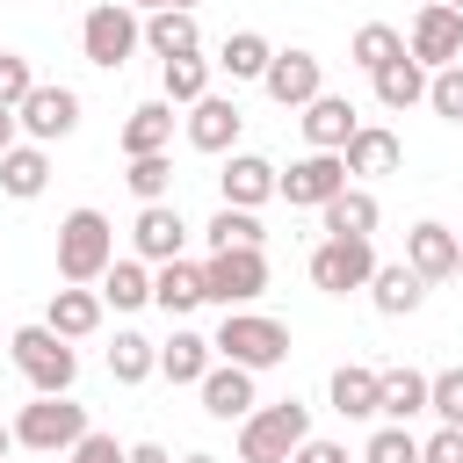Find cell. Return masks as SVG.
<instances>
[{
	"mask_svg": "<svg viewBox=\"0 0 463 463\" xmlns=\"http://www.w3.org/2000/svg\"><path fill=\"white\" fill-rule=\"evenodd\" d=\"M109 260H116V224L94 203L65 210L58 217V282H101Z\"/></svg>",
	"mask_w": 463,
	"mask_h": 463,
	"instance_id": "6da1fadb",
	"label": "cell"
},
{
	"mask_svg": "<svg viewBox=\"0 0 463 463\" xmlns=\"http://www.w3.org/2000/svg\"><path fill=\"white\" fill-rule=\"evenodd\" d=\"M217 340V362H239V369H275V362H289V326L282 318H268V311H253V304H239V311H224V326L210 333Z\"/></svg>",
	"mask_w": 463,
	"mask_h": 463,
	"instance_id": "7a4b0ae2",
	"label": "cell"
},
{
	"mask_svg": "<svg viewBox=\"0 0 463 463\" xmlns=\"http://www.w3.org/2000/svg\"><path fill=\"white\" fill-rule=\"evenodd\" d=\"M137 43H145V14H137L130 0H101V7H87V22H80V58H87V65L123 72Z\"/></svg>",
	"mask_w": 463,
	"mask_h": 463,
	"instance_id": "3957f363",
	"label": "cell"
},
{
	"mask_svg": "<svg viewBox=\"0 0 463 463\" xmlns=\"http://www.w3.org/2000/svg\"><path fill=\"white\" fill-rule=\"evenodd\" d=\"M311 441V405L282 398V405H253L239 420V463H268V456H297Z\"/></svg>",
	"mask_w": 463,
	"mask_h": 463,
	"instance_id": "277c9868",
	"label": "cell"
},
{
	"mask_svg": "<svg viewBox=\"0 0 463 463\" xmlns=\"http://www.w3.org/2000/svg\"><path fill=\"white\" fill-rule=\"evenodd\" d=\"M7 347H14V369L29 376V391L58 398V391H72V383H80V354H72V340H65V333H51V326H22Z\"/></svg>",
	"mask_w": 463,
	"mask_h": 463,
	"instance_id": "5b68a950",
	"label": "cell"
},
{
	"mask_svg": "<svg viewBox=\"0 0 463 463\" xmlns=\"http://www.w3.org/2000/svg\"><path fill=\"white\" fill-rule=\"evenodd\" d=\"M80 434H87V405H72V391H58V398L36 391L14 420V449H36V456H65Z\"/></svg>",
	"mask_w": 463,
	"mask_h": 463,
	"instance_id": "8992f818",
	"label": "cell"
},
{
	"mask_svg": "<svg viewBox=\"0 0 463 463\" xmlns=\"http://www.w3.org/2000/svg\"><path fill=\"white\" fill-rule=\"evenodd\" d=\"M260 289H268V253H260V246H224V253L203 260V297L224 304V311L253 304Z\"/></svg>",
	"mask_w": 463,
	"mask_h": 463,
	"instance_id": "52a82bcc",
	"label": "cell"
},
{
	"mask_svg": "<svg viewBox=\"0 0 463 463\" xmlns=\"http://www.w3.org/2000/svg\"><path fill=\"white\" fill-rule=\"evenodd\" d=\"M369 275H376V239H326V246H311V289L347 297V289H369Z\"/></svg>",
	"mask_w": 463,
	"mask_h": 463,
	"instance_id": "ba28073f",
	"label": "cell"
},
{
	"mask_svg": "<svg viewBox=\"0 0 463 463\" xmlns=\"http://www.w3.org/2000/svg\"><path fill=\"white\" fill-rule=\"evenodd\" d=\"M347 188V159L340 152H304V159H289V174H282V203L289 210H326L333 195Z\"/></svg>",
	"mask_w": 463,
	"mask_h": 463,
	"instance_id": "9c48e42d",
	"label": "cell"
},
{
	"mask_svg": "<svg viewBox=\"0 0 463 463\" xmlns=\"http://www.w3.org/2000/svg\"><path fill=\"white\" fill-rule=\"evenodd\" d=\"M405 51H412L427 72L456 65V58H463V14H456L449 0H427V7L412 14V29H405Z\"/></svg>",
	"mask_w": 463,
	"mask_h": 463,
	"instance_id": "30bf717a",
	"label": "cell"
},
{
	"mask_svg": "<svg viewBox=\"0 0 463 463\" xmlns=\"http://www.w3.org/2000/svg\"><path fill=\"white\" fill-rule=\"evenodd\" d=\"M14 116H22V137H36V145H58V137H72V130H80V94H72V87H51V80H36V87H29V101H22Z\"/></svg>",
	"mask_w": 463,
	"mask_h": 463,
	"instance_id": "8fae6325",
	"label": "cell"
},
{
	"mask_svg": "<svg viewBox=\"0 0 463 463\" xmlns=\"http://www.w3.org/2000/svg\"><path fill=\"white\" fill-rule=\"evenodd\" d=\"M275 188H282V166H275V159H260V152H224V166H217V195H224L232 210H260Z\"/></svg>",
	"mask_w": 463,
	"mask_h": 463,
	"instance_id": "7c38bea8",
	"label": "cell"
},
{
	"mask_svg": "<svg viewBox=\"0 0 463 463\" xmlns=\"http://www.w3.org/2000/svg\"><path fill=\"white\" fill-rule=\"evenodd\" d=\"M239 130H246V116H239V101L217 94V87L188 109V145H195V152H217V159H224V152H239Z\"/></svg>",
	"mask_w": 463,
	"mask_h": 463,
	"instance_id": "4fadbf2b",
	"label": "cell"
},
{
	"mask_svg": "<svg viewBox=\"0 0 463 463\" xmlns=\"http://www.w3.org/2000/svg\"><path fill=\"white\" fill-rule=\"evenodd\" d=\"M268 101H282V109H304V101H318L326 94V65L311 58V51H275V65H268Z\"/></svg>",
	"mask_w": 463,
	"mask_h": 463,
	"instance_id": "5bb4252c",
	"label": "cell"
},
{
	"mask_svg": "<svg viewBox=\"0 0 463 463\" xmlns=\"http://www.w3.org/2000/svg\"><path fill=\"white\" fill-rule=\"evenodd\" d=\"M130 246H137V260H181V246H188V224H181V210L174 203H137V224H130Z\"/></svg>",
	"mask_w": 463,
	"mask_h": 463,
	"instance_id": "9a60e30c",
	"label": "cell"
},
{
	"mask_svg": "<svg viewBox=\"0 0 463 463\" xmlns=\"http://www.w3.org/2000/svg\"><path fill=\"white\" fill-rule=\"evenodd\" d=\"M405 260L427 275V282H449L456 268H463V239L449 232V224H434V217H420L412 232H405Z\"/></svg>",
	"mask_w": 463,
	"mask_h": 463,
	"instance_id": "2e32d148",
	"label": "cell"
},
{
	"mask_svg": "<svg viewBox=\"0 0 463 463\" xmlns=\"http://www.w3.org/2000/svg\"><path fill=\"white\" fill-rule=\"evenodd\" d=\"M369 304H376L383 318H412V311L427 304V275H420L412 260H376V275H369Z\"/></svg>",
	"mask_w": 463,
	"mask_h": 463,
	"instance_id": "e0dca14e",
	"label": "cell"
},
{
	"mask_svg": "<svg viewBox=\"0 0 463 463\" xmlns=\"http://www.w3.org/2000/svg\"><path fill=\"white\" fill-rule=\"evenodd\" d=\"M195 391H203V412H210V420H224V427H239V420L260 405V398H253V369H239V362H217Z\"/></svg>",
	"mask_w": 463,
	"mask_h": 463,
	"instance_id": "ac0fdd59",
	"label": "cell"
},
{
	"mask_svg": "<svg viewBox=\"0 0 463 463\" xmlns=\"http://www.w3.org/2000/svg\"><path fill=\"white\" fill-rule=\"evenodd\" d=\"M354 130H362V116H354L347 94H318V101H304V145H311V152H347Z\"/></svg>",
	"mask_w": 463,
	"mask_h": 463,
	"instance_id": "d6986e66",
	"label": "cell"
},
{
	"mask_svg": "<svg viewBox=\"0 0 463 463\" xmlns=\"http://www.w3.org/2000/svg\"><path fill=\"white\" fill-rule=\"evenodd\" d=\"M340 159H347V181H354V174H362V181H376V174H398V166H405V137H398V130H383V123H362V130L347 137V152H340Z\"/></svg>",
	"mask_w": 463,
	"mask_h": 463,
	"instance_id": "ffe728a7",
	"label": "cell"
},
{
	"mask_svg": "<svg viewBox=\"0 0 463 463\" xmlns=\"http://www.w3.org/2000/svg\"><path fill=\"white\" fill-rule=\"evenodd\" d=\"M101 289H87V282H65V289H51V304H43V326L51 333H65V340H87V333H101Z\"/></svg>",
	"mask_w": 463,
	"mask_h": 463,
	"instance_id": "44dd1931",
	"label": "cell"
},
{
	"mask_svg": "<svg viewBox=\"0 0 463 463\" xmlns=\"http://www.w3.org/2000/svg\"><path fill=\"white\" fill-rule=\"evenodd\" d=\"M217 369V340H203V333H188V326H174L166 340H159V376L166 383H203Z\"/></svg>",
	"mask_w": 463,
	"mask_h": 463,
	"instance_id": "7402d4cb",
	"label": "cell"
},
{
	"mask_svg": "<svg viewBox=\"0 0 463 463\" xmlns=\"http://www.w3.org/2000/svg\"><path fill=\"white\" fill-rule=\"evenodd\" d=\"M123 159H145V152H166L174 145V101L159 94V101H137L130 116H123Z\"/></svg>",
	"mask_w": 463,
	"mask_h": 463,
	"instance_id": "603a6c76",
	"label": "cell"
},
{
	"mask_svg": "<svg viewBox=\"0 0 463 463\" xmlns=\"http://www.w3.org/2000/svg\"><path fill=\"white\" fill-rule=\"evenodd\" d=\"M318 217H326V239H376V224H383V203H376L369 188H354V181H347V188H340V195H333Z\"/></svg>",
	"mask_w": 463,
	"mask_h": 463,
	"instance_id": "cb8c5ba5",
	"label": "cell"
},
{
	"mask_svg": "<svg viewBox=\"0 0 463 463\" xmlns=\"http://www.w3.org/2000/svg\"><path fill=\"white\" fill-rule=\"evenodd\" d=\"M427 391H434V376H420V369H376V420L405 427L412 412H427Z\"/></svg>",
	"mask_w": 463,
	"mask_h": 463,
	"instance_id": "d4e9b609",
	"label": "cell"
},
{
	"mask_svg": "<svg viewBox=\"0 0 463 463\" xmlns=\"http://www.w3.org/2000/svg\"><path fill=\"white\" fill-rule=\"evenodd\" d=\"M268 65H275V43H268L260 29H232V36L217 43V72H224L232 87H246V80H268Z\"/></svg>",
	"mask_w": 463,
	"mask_h": 463,
	"instance_id": "484cf974",
	"label": "cell"
},
{
	"mask_svg": "<svg viewBox=\"0 0 463 463\" xmlns=\"http://www.w3.org/2000/svg\"><path fill=\"white\" fill-rule=\"evenodd\" d=\"M210 72H217V58H203V51H181V58H159V94H166L174 109H195V101L210 94Z\"/></svg>",
	"mask_w": 463,
	"mask_h": 463,
	"instance_id": "4316f807",
	"label": "cell"
},
{
	"mask_svg": "<svg viewBox=\"0 0 463 463\" xmlns=\"http://www.w3.org/2000/svg\"><path fill=\"white\" fill-rule=\"evenodd\" d=\"M51 188V152L29 137V145H14L7 159H0V195H14V203H36Z\"/></svg>",
	"mask_w": 463,
	"mask_h": 463,
	"instance_id": "83f0119b",
	"label": "cell"
},
{
	"mask_svg": "<svg viewBox=\"0 0 463 463\" xmlns=\"http://www.w3.org/2000/svg\"><path fill=\"white\" fill-rule=\"evenodd\" d=\"M152 304H159L166 318L210 304V297H203V268H195V260H159V268H152Z\"/></svg>",
	"mask_w": 463,
	"mask_h": 463,
	"instance_id": "f1b7e54d",
	"label": "cell"
},
{
	"mask_svg": "<svg viewBox=\"0 0 463 463\" xmlns=\"http://www.w3.org/2000/svg\"><path fill=\"white\" fill-rule=\"evenodd\" d=\"M145 51H152V58H181V51H203L195 7H159V14H145Z\"/></svg>",
	"mask_w": 463,
	"mask_h": 463,
	"instance_id": "f546056e",
	"label": "cell"
},
{
	"mask_svg": "<svg viewBox=\"0 0 463 463\" xmlns=\"http://www.w3.org/2000/svg\"><path fill=\"white\" fill-rule=\"evenodd\" d=\"M369 80H376V101H383V109H420L434 72H427V65L405 51V58H391V65H383V72H369Z\"/></svg>",
	"mask_w": 463,
	"mask_h": 463,
	"instance_id": "4dcf8cb0",
	"label": "cell"
},
{
	"mask_svg": "<svg viewBox=\"0 0 463 463\" xmlns=\"http://www.w3.org/2000/svg\"><path fill=\"white\" fill-rule=\"evenodd\" d=\"M326 398H333V412H340V420H376V369L340 362V369H333V383H326Z\"/></svg>",
	"mask_w": 463,
	"mask_h": 463,
	"instance_id": "1f68e13d",
	"label": "cell"
},
{
	"mask_svg": "<svg viewBox=\"0 0 463 463\" xmlns=\"http://www.w3.org/2000/svg\"><path fill=\"white\" fill-rule=\"evenodd\" d=\"M101 304H109V311H145V304H152V260H109Z\"/></svg>",
	"mask_w": 463,
	"mask_h": 463,
	"instance_id": "d6a6232c",
	"label": "cell"
},
{
	"mask_svg": "<svg viewBox=\"0 0 463 463\" xmlns=\"http://www.w3.org/2000/svg\"><path fill=\"white\" fill-rule=\"evenodd\" d=\"M347 58H354L362 72H383L391 58H405V29H391V22H362L354 43H347Z\"/></svg>",
	"mask_w": 463,
	"mask_h": 463,
	"instance_id": "836d02e7",
	"label": "cell"
},
{
	"mask_svg": "<svg viewBox=\"0 0 463 463\" xmlns=\"http://www.w3.org/2000/svg\"><path fill=\"white\" fill-rule=\"evenodd\" d=\"M152 369H159V347H152L145 333H130V326H123V333H116V347H109V376H116V383H145Z\"/></svg>",
	"mask_w": 463,
	"mask_h": 463,
	"instance_id": "e575fe53",
	"label": "cell"
},
{
	"mask_svg": "<svg viewBox=\"0 0 463 463\" xmlns=\"http://www.w3.org/2000/svg\"><path fill=\"white\" fill-rule=\"evenodd\" d=\"M203 239H210V253H224V246H260L268 232H260V217H253V210H232V203H224V210L203 224Z\"/></svg>",
	"mask_w": 463,
	"mask_h": 463,
	"instance_id": "d590c367",
	"label": "cell"
},
{
	"mask_svg": "<svg viewBox=\"0 0 463 463\" xmlns=\"http://www.w3.org/2000/svg\"><path fill=\"white\" fill-rule=\"evenodd\" d=\"M123 181H130L137 203H166V195H174V159H166V152H145V159H130Z\"/></svg>",
	"mask_w": 463,
	"mask_h": 463,
	"instance_id": "8d00e7d4",
	"label": "cell"
},
{
	"mask_svg": "<svg viewBox=\"0 0 463 463\" xmlns=\"http://www.w3.org/2000/svg\"><path fill=\"white\" fill-rule=\"evenodd\" d=\"M427 109H434L441 123H463V58H456V65H441V72L427 80Z\"/></svg>",
	"mask_w": 463,
	"mask_h": 463,
	"instance_id": "74e56055",
	"label": "cell"
},
{
	"mask_svg": "<svg viewBox=\"0 0 463 463\" xmlns=\"http://www.w3.org/2000/svg\"><path fill=\"white\" fill-rule=\"evenodd\" d=\"M362 463H420V441H412L405 427H391V420H383V427L369 434V449H362Z\"/></svg>",
	"mask_w": 463,
	"mask_h": 463,
	"instance_id": "f35d334b",
	"label": "cell"
},
{
	"mask_svg": "<svg viewBox=\"0 0 463 463\" xmlns=\"http://www.w3.org/2000/svg\"><path fill=\"white\" fill-rule=\"evenodd\" d=\"M427 412H434L441 427H463V369H441V376H434V391H427Z\"/></svg>",
	"mask_w": 463,
	"mask_h": 463,
	"instance_id": "ab89813d",
	"label": "cell"
},
{
	"mask_svg": "<svg viewBox=\"0 0 463 463\" xmlns=\"http://www.w3.org/2000/svg\"><path fill=\"white\" fill-rule=\"evenodd\" d=\"M29 87H36L29 58H22V51H0V109H22V101H29Z\"/></svg>",
	"mask_w": 463,
	"mask_h": 463,
	"instance_id": "60d3db41",
	"label": "cell"
},
{
	"mask_svg": "<svg viewBox=\"0 0 463 463\" xmlns=\"http://www.w3.org/2000/svg\"><path fill=\"white\" fill-rule=\"evenodd\" d=\"M65 463H123V441H116V434H94V427H87V434H80V441L65 449Z\"/></svg>",
	"mask_w": 463,
	"mask_h": 463,
	"instance_id": "b9f144b4",
	"label": "cell"
},
{
	"mask_svg": "<svg viewBox=\"0 0 463 463\" xmlns=\"http://www.w3.org/2000/svg\"><path fill=\"white\" fill-rule=\"evenodd\" d=\"M420 463H463V427H441L420 441Z\"/></svg>",
	"mask_w": 463,
	"mask_h": 463,
	"instance_id": "7bdbcfd3",
	"label": "cell"
},
{
	"mask_svg": "<svg viewBox=\"0 0 463 463\" xmlns=\"http://www.w3.org/2000/svg\"><path fill=\"white\" fill-rule=\"evenodd\" d=\"M289 463H347V449H340V441H318V434H311V441H304V449H297Z\"/></svg>",
	"mask_w": 463,
	"mask_h": 463,
	"instance_id": "ee69618b",
	"label": "cell"
},
{
	"mask_svg": "<svg viewBox=\"0 0 463 463\" xmlns=\"http://www.w3.org/2000/svg\"><path fill=\"white\" fill-rule=\"evenodd\" d=\"M123 463H174V456H166L159 441H130V449H123Z\"/></svg>",
	"mask_w": 463,
	"mask_h": 463,
	"instance_id": "f6af8a7d",
	"label": "cell"
},
{
	"mask_svg": "<svg viewBox=\"0 0 463 463\" xmlns=\"http://www.w3.org/2000/svg\"><path fill=\"white\" fill-rule=\"evenodd\" d=\"M14 145H22V116H14V109H0V159H7Z\"/></svg>",
	"mask_w": 463,
	"mask_h": 463,
	"instance_id": "bcb514c9",
	"label": "cell"
},
{
	"mask_svg": "<svg viewBox=\"0 0 463 463\" xmlns=\"http://www.w3.org/2000/svg\"><path fill=\"white\" fill-rule=\"evenodd\" d=\"M130 7H137V14H159V7H174V0H130Z\"/></svg>",
	"mask_w": 463,
	"mask_h": 463,
	"instance_id": "7dc6e473",
	"label": "cell"
},
{
	"mask_svg": "<svg viewBox=\"0 0 463 463\" xmlns=\"http://www.w3.org/2000/svg\"><path fill=\"white\" fill-rule=\"evenodd\" d=\"M7 449H14V427H0V456H7Z\"/></svg>",
	"mask_w": 463,
	"mask_h": 463,
	"instance_id": "c3c4849f",
	"label": "cell"
},
{
	"mask_svg": "<svg viewBox=\"0 0 463 463\" xmlns=\"http://www.w3.org/2000/svg\"><path fill=\"white\" fill-rule=\"evenodd\" d=\"M181 463H217V456H203V449H195V456H181Z\"/></svg>",
	"mask_w": 463,
	"mask_h": 463,
	"instance_id": "681fc988",
	"label": "cell"
},
{
	"mask_svg": "<svg viewBox=\"0 0 463 463\" xmlns=\"http://www.w3.org/2000/svg\"><path fill=\"white\" fill-rule=\"evenodd\" d=\"M174 7H195V0H174Z\"/></svg>",
	"mask_w": 463,
	"mask_h": 463,
	"instance_id": "f907efd6",
	"label": "cell"
},
{
	"mask_svg": "<svg viewBox=\"0 0 463 463\" xmlns=\"http://www.w3.org/2000/svg\"><path fill=\"white\" fill-rule=\"evenodd\" d=\"M449 7H456V14H463V0H449Z\"/></svg>",
	"mask_w": 463,
	"mask_h": 463,
	"instance_id": "816d5d0a",
	"label": "cell"
},
{
	"mask_svg": "<svg viewBox=\"0 0 463 463\" xmlns=\"http://www.w3.org/2000/svg\"><path fill=\"white\" fill-rule=\"evenodd\" d=\"M268 463H289V456H268Z\"/></svg>",
	"mask_w": 463,
	"mask_h": 463,
	"instance_id": "f5cc1de1",
	"label": "cell"
}]
</instances>
